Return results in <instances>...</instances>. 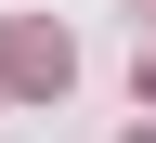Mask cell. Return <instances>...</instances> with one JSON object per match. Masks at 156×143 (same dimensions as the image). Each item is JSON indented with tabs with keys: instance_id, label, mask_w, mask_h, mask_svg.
<instances>
[{
	"instance_id": "1",
	"label": "cell",
	"mask_w": 156,
	"mask_h": 143,
	"mask_svg": "<svg viewBox=\"0 0 156 143\" xmlns=\"http://www.w3.org/2000/svg\"><path fill=\"white\" fill-rule=\"evenodd\" d=\"M65 78H78V39H65V26H39V13L0 26V91H13V104H52Z\"/></svg>"
},
{
	"instance_id": "2",
	"label": "cell",
	"mask_w": 156,
	"mask_h": 143,
	"mask_svg": "<svg viewBox=\"0 0 156 143\" xmlns=\"http://www.w3.org/2000/svg\"><path fill=\"white\" fill-rule=\"evenodd\" d=\"M143 117H156V39H143Z\"/></svg>"
},
{
	"instance_id": "3",
	"label": "cell",
	"mask_w": 156,
	"mask_h": 143,
	"mask_svg": "<svg viewBox=\"0 0 156 143\" xmlns=\"http://www.w3.org/2000/svg\"><path fill=\"white\" fill-rule=\"evenodd\" d=\"M130 143H156V117H143V130H130Z\"/></svg>"
},
{
	"instance_id": "4",
	"label": "cell",
	"mask_w": 156,
	"mask_h": 143,
	"mask_svg": "<svg viewBox=\"0 0 156 143\" xmlns=\"http://www.w3.org/2000/svg\"><path fill=\"white\" fill-rule=\"evenodd\" d=\"M143 13H156V0H143Z\"/></svg>"
}]
</instances>
